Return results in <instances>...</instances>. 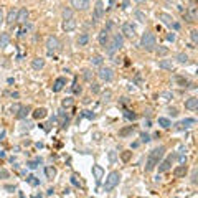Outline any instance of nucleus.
<instances>
[{
  "instance_id": "a878e982",
  "label": "nucleus",
  "mask_w": 198,
  "mask_h": 198,
  "mask_svg": "<svg viewBox=\"0 0 198 198\" xmlns=\"http://www.w3.org/2000/svg\"><path fill=\"white\" fill-rule=\"evenodd\" d=\"M45 116H46V109L45 107H37L33 111V117L35 119H43Z\"/></svg>"
},
{
  "instance_id": "a19ab883",
  "label": "nucleus",
  "mask_w": 198,
  "mask_h": 198,
  "mask_svg": "<svg viewBox=\"0 0 198 198\" xmlns=\"http://www.w3.org/2000/svg\"><path fill=\"white\" fill-rule=\"evenodd\" d=\"M162 97H164V99H167V101H168V99H173V94L167 91V93H162Z\"/></svg>"
},
{
  "instance_id": "4468645a",
  "label": "nucleus",
  "mask_w": 198,
  "mask_h": 198,
  "mask_svg": "<svg viewBox=\"0 0 198 198\" xmlns=\"http://www.w3.org/2000/svg\"><path fill=\"white\" fill-rule=\"evenodd\" d=\"M122 35L127 38H134V35H136V30H134V27L130 23H124L122 25Z\"/></svg>"
},
{
  "instance_id": "c85d7f7f",
  "label": "nucleus",
  "mask_w": 198,
  "mask_h": 198,
  "mask_svg": "<svg viewBox=\"0 0 198 198\" xmlns=\"http://www.w3.org/2000/svg\"><path fill=\"white\" fill-rule=\"evenodd\" d=\"M134 15H136V20H139L140 23H145L147 22V15L144 12H140V10H136V13H134Z\"/></svg>"
},
{
  "instance_id": "f3484780",
  "label": "nucleus",
  "mask_w": 198,
  "mask_h": 198,
  "mask_svg": "<svg viewBox=\"0 0 198 198\" xmlns=\"http://www.w3.org/2000/svg\"><path fill=\"white\" fill-rule=\"evenodd\" d=\"M185 107L190 109V111H195V109H198V97H188L185 101Z\"/></svg>"
},
{
  "instance_id": "ddd939ff",
  "label": "nucleus",
  "mask_w": 198,
  "mask_h": 198,
  "mask_svg": "<svg viewBox=\"0 0 198 198\" xmlns=\"http://www.w3.org/2000/svg\"><path fill=\"white\" fill-rule=\"evenodd\" d=\"M93 173H94V178H96V185H99L101 178L104 177V168L101 165H93Z\"/></svg>"
},
{
  "instance_id": "f257e3e1",
  "label": "nucleus",
  "mask_w": 198,
  "mask_h": 198,
  "mask_svg": "<svg viewBox=\"0 0 198 198\" xmlns=\"http://www.w3.org/2000/svg\"><path fill=\"white\" fill-rule=\"evenodd\" d=\"M164 152H165L164 145H158V147L152 148V150L148 152V157H147V162H145V170L147 172H152L158 164H160V158L164 157Z\"/></svg>"
},
{
  "instance_id": "f8f14e48",
  "label": "nucleus",
  "mask_w": 198,
  "mask_h": 198,
  "mask_svg": "<svg viewBox=\"0 0 198 198\" xmlns=\"http://www.w3.org/2000/svg\"><path fill=\"white\" fill-rule=\"evenodd\" d=\"M71 5L76 10H88L89 8V0H71Z\"/></svg>"
},
{
  "instance_id": "7ed1b4c3",
  "label": "nucleus",
  "mask_w": 198,
  "mask_h": 198,
  "mask_svg": "<svg viewBox=\"0 0 198 198\" xmlns=\"http://www.w3.org/2000/svg\"><path fill=\"white\" fill-rule=\"evenodd\" d=\"M157 46V40H155V35L152 31H145L140 38V48L145 50V51H154Z\"/></svg>"
},
{
  "instance_id": "f03ea898",
  "label": "nucleus",
  "mask_w": 198,
  "mask_h": 198,
  "mask_svg": "<svg viewBox=\"0 0 198 198\" xmlns=\"http://www.w3.org/2000/svg\"><path fill=\"white\" fill-rule=\"evenodd\" d=\"M119 182H121V173H119L117 170H112L107 177H106V182H104V185H102V190H104L106 193L112 192V190L119 185Z\"/></svg>"
},
{
  "instance_id": "20e7f679",
  "label": "nucleus",
  "mask_w": 198,
  "mask_h": 198,
  "mask_svg": "<svg viewBox=\"0 0 198 198\" xmlns=\"http://www.w3.org/2000/svg\"><path fill=\"white\" fill-rule=\"evenodd\" d=\"M122 45H124V37L121 33H116L114 37H112V40L107 41V45H106V46H107V55L112 56L117 50L122 48Z\"/></svg>"
},
{
  "instance_id": "a18cd8bd",
  "label": "nucleus",
  "mask_w": 198,
  "mask_h": 198,
  "mask_svg": "<svg viewBox=\"0 0 198 198\" xmlns=\"http://www.w3.org/2000/svg\"><path fill=\"white\" fill-rule=\"evenodd\" d=\"M38 162H40V158H38L37 162H28V167H30V168H37V164H38Z\"/></svg>"
},
{
  "instance_id": "473e14b6",
  "label": "nucleus",
  "mask_w": 198,
  "mask_h": 198,
  "mask_svg": "<svg viewBox=\"0 0 198 198\" xmlns=\"http://www.w3.org/2000/svg\"><path fill=\"white\" fill-rule=\"evenodd\" d=\"M195 18H196V7H190V10H188V20H190V22H193Z\"/></svg>"
},
{
  "instance_id": "79ce46f5",
  "label": "nucleus",
  "mask_w": 198,
  "mask_h": 198,
  "mask_svg": "<svg viewBox=\"0 0 198 198\" xmlns=\"http://www.w3.org/2000/svg\"><path fill=\"white\" fill-rule=\"evenodd\" d=\"M168 112H170L172 117H175L177 114H178V111H177V107H168Z\"/></svg>"
},
{
  "instance_id": "1a4fd4ad",
  "label": "nucleus",
  "mask_w": 198,
  "mask_h": 198,
  "mask_svg": "<svg viewBox=\"0 0 198 198\" xmlns=\"http://www.w3.org/2000/svg\"><path fill=\"white\" fill-rule=\"evenodd\" d=\"M196 121L193 117H187V119H183V121H180V122H177L175 124V127L178 130H183V129H190L192 126H195Z\"/></svg>"
},
{
  "instance_id": "8fccbe9b",
  "label": "nucleus",
  "mask_w": 198,
  "mask_h": 198,
  "mask_svg": "<svg viewBox=\"0 0 198 198\" xmlns=\"http://www.w3.org/2000/svg\"><path fill=\"white\" fill-rule=\"evenodd\" d=\"M122 158H124V160H129V158H130V154H129V152H126V154H122Z\"/></svg>"
},
{
  "instance_id": "0eeeda50",
  "label": "nucleus",
  "mask_w": 198,
  "mask_h": 198,
  "mask_svg": "<svg viewBox=\"0 0 198 198\" xmlns=\"http://www.w3.org/2000/svg\"><path fill=\"white\" fill-rule=\"evenodd\" d=\"M104 15V5H102V0H97L96 5H94V15H93V20L94 22H99Z\"/></svg>"
},
{
  "instance_id": "f704fd0d",
  "label": "nucleus",
  "mask_w": 198,
  "mask_h": 198,
  "mask_svg": "<svg viewBox=\"0 0 198 198\" xmlns=\"http://www.w3.org/2000/svg\"><path fill=\"white\" fill-rule=\"evenodd\" d=\"M63 18H65V20L73 18V10L71 8H65V10H63Z\"/></svg>"
},
{
  "instance_id": "9d476101",
  "label": "nucleus",
  "mask_w": 198,
  "mask_h": 198,
  "mask_svg": "<svg viewBox=\"0 0 198 198\" xmlns=\"http://www.w3.org/2000/svg\"><path fill=\"white\" fill-rule=\"evenodd\" d=\"M172 162H173V157L170 155V157H167L164 162H160L158 164V173H165V172H168L172 168Z\"/></svg>"
},
{
  "instance_id": "09e8293b",
  "label": "nucleus",
  "mask_w": 198,
  "mask_h": 198,
  "mask_svg": "<svg viewBox=\"0 0 198 198\" xmlns=\"http://www.w3.org/2000/svg\"><path fill=\"white\" fill-rule=\"evenodd\" d=\"M192 183H196V168H195L193 173H192Z\"/></svg>"
},
{
  "instance_id": "dca6fc26",
  "label": "nucleus",
  "mask_w": 198,
  "mask_h": 198,
  "mask_svg": "<svg viewBox=\"0 0 198 198\" xmlns=\"http://www.w3.org/2000/svg\"><path fill=\"white\" fill-rule=\"evenodd\" d=\"M28 17H30V12H28L27 8H20L18 12H17V22H18V23H25L28 20Z\"/></svg>"
},
{
  "instance_id": "423d86ee",
  "label": "nucleus",
  "mask_w": 198,
  "mask_h": 198,
  "mask_svg": "<svg viewBox=\"0 0 198 198\" xmlns=\"http://www.w3.org/2000/svg\"><path fill=\"white\" fill-rule=\"evenodd\" d=\"M46 50L50 53H55V51H58L59 50V40L56 37H48L46 38Z\"/></svg>"
},
{
  "instance_id": "aec40b11",
  "label": "nucleus",
  "mask_w": 198,
  "mask_h": 198,
  "mask_svg": "<svg viewBox=\"0 0 198 198\" xmlns=\"http://www.w3.org/2000/svg\"><path fill=\"white\" fill-rule=\"evenodd\" d=\"M31 68H33V69H43L45 68V59L40 58V56L33 58V59H31Z\"/></svg>"
},
{
  "instance_id": "9b49d317",
  "label": "nucleus",
  "mask_w": 198,
  "mask_h": 198,
  "mask_svg": "<svg viewBox=\"0 0 198 198\" xmlns=\"http://www.w3.org/2000/svg\"><path fill=\"white\" fill-rule=\"evenodd\" d=\"M65 86H66V78H63V76L56 78L55 83H53V93H59Z\"/></svg>"
},
{
  "instance_id": "393cba45",
  "label": "nucleus",
  "mask_w": 198,
  "mask_h": 198,
  "mask_svg": "<svg viewBox=\"0 0 198 198\" xmlns=\"http://www.w3.org/2000/svg\"><path fill=\"white\" fill-rule=\"evenodd\" d=\"M5 22L8 23V25H13V22H17V10H15V8H12V10L8 12V15H7Z\"/></svg>"
},
{
  "instance_id": "4be33fe9",
  "label": "nucleus",
  "mask_w": 198,
  "mask_h": 198,
  "mask_svg": "<svg viewBox=\"0 0 198 198\" xmlns=\"http://www.w3.org/2000/svg\"><path fill=\"white\" fill-rule=\"evenodd\" d=\"M10 33H7V31H3V33H0V48H7L10 43Z\"/></svg>"
},
{
  "instance_id": "58836bf2",
  "label": "nucleus",
  "mask_w": 198,
  "mask_h": 198,
  "mask_svg": "<svg viewBox=\"0 0 198 198\" xmlns=\"http://www.w3.org/2000/svg\"><path fill=\"white\" fill-rule=\"evenodd\" d=\"M10 177V173L5 170V168H2V170H0V178H8Z\"/></svg>"
},
{
  "instance_id": "5fc2aeb1",
  "label": "nucleus",
  "mask_w": 198,
  "mask_h": 198,
  "mask_svg": "<svg viewBox=\"0 0 198 198\" xmlns=\"http://www.w3.org/2000/svg\"><path fill=\"white\" fill-rule=\"evenodd\" d=\"M5 190H10V192H12V190H15V187H10V185H7V187H5Z\"/></svg>"
},
{
  "instance_id": "3c124183",
  "label": "nucleus",
  "mask_w": 198,
  "mask_h": 198,
  "mask_svg": "<svg viewBox=\"0 0 198 198\" xmlns=\"http://www.w3.org/2000/svg\"><path fill=\"white\" fill-rule=\"evenodd\" d=\"M167 40L173 41V40H175V35H173V33H168V35H167Z\"/></svg>"
},
{
  "instance_id": "2eb2a0df",
  "label": "nucleus",
  "mask_w": 198,
  "mask_h": 198,
  "mask_svg": "<svg viewBox=\"0 0 198 198\" xmlns=\"http://www.w3.org/2000/svg\"><path fill=\"white\" fill-rule=\"evenodd\" d=\"M187 172H188L187 165H185V164H180L178 167H175V170H173V175H175L177 178H183V177L187 175Z\"/></svg>"
},
{
  "instance_id": "c9c22d12",
  "label": "nucleus",
  "mask_w": 198,
  "mask_h": 198,
  "mask_svg": "<svg viewBox=\"0 0 198 198\" xmlns=\"http://www.w3.org/2000/svg\"><path fill=\"white\" fill-rule=\"evenodd\" d=\"M61 104H63V107H71L73 106V97H65Z\"/></svg>"
},
{
  "instance_id": "e433bc0d",
  "label": "nucleus",
  "mask_w": 198,
  "mask_h": 198,
  "mask_svg": "<svg viewBox=\"0 0 198 198\" xmlns=\"http://www.w3.org/2000/svg\"><path fill=\"white\" fill-rule=\"evenodd\" d=\"M83 73H84L83 76H84V79L86 81H93V71H91V69H84Z\"/></svg>"
},
{
  "instance_id": "37998d69",
  "label": "nucleus",
  "mask_w": 198,
  "mask_h": 198,
  "mask_svg": "<svg viewBox=\"0 0 198 198\" xmlns=\"http://www.w3.org/2000/svg\"><path fill=\"white\" fill-rule=\"evenodd\" d=\"M20 107H22V106H18V104H13V106H12V112H13V114H18Z\"/></svg>"
},
{
  "instance_id": "2f4dec72",
  "label": "nucleus",
  "mask_w": 198,
  "mask_h": 198,
  "mask_svg": "<svg viewBox=\"0 0 198 198\" xmlns=\"http://www.w3.org/2000/svg\"><path fill=\"white\" fill-rule=\"evenodd\" d=\"M175 59L178 63H187L188 61V55H187V53H178V55L175 56Z\"/></svg>"
},
{
  "instance_id": "b1692460",
  "label": "nucleus",
  "mask_w": 198,
  "mask_h": 198,
  "mask_svg": "<svg viewBox=\"0 0 198 198\" xmlns=\"http://www.w3.org/2000/svg\"><path fill=\"white\" fill-rule=\"evenodd\" d=\"M134 130H136L134 126H127V127L119 130V137H127V136H130V134H134Z\"/></svg>"
},
{
  "instance_id": "de8ad7c7",
  "label": "nucleus",
  "mask_w": 198,
  "mask_h": 198,
  "mask_svg": "<svg viewBox=\"0 0 198 198\" xmlns=\"http://www.w3.org/2000/svg\"><path fill=\"white\" fill-rule=\"evenodd\" d=\"M91 91H93V93H99V84H93V86H91Z\"/></svg>"
},
{
  "instance_id": "49530a36",
  "label": "nucleus",
  "mask_w": 198,
  "mask_h": 198,
  "mask_svg": "<svg viewBox=\"0 0 198 198\" xmlns=\"http://www.w3.org/2000/svg\"><path fill=\"white\" fill-rule=\"evenodd\" d=\"M178 83L182 84V86H185V88H187V84H188V81H187V79H183V78H178Z\"/></svg>"
},
{
  "instance_id": "864d4df0",
  "label": "nucleus",
  "mask_w": 198,
  "mask_h": 198,
  "mask_svg": "<svg viewBox=\"0 0 198 198\" xmlns=\"http://www.w3.org/2000/svg\"><path fill=\"white\" fill-rule=\"evenodd\" d=\"M2 22H3V10L0 8V23H2Z\"/></svg>"
},
{
  "instance_id": "6e6d98bb",
  "label": "nucleus",
  "mask_w": 198,
  "mask_h": 198,
  "mask_svg": "<svg viewBox=\"0 0 198 198\" xmlns=\"http://www.w3.org/2000/svg\"><path fill=\"white\" fill-rule=\"evenodd\" d=\"M137 3H142V2H145V0H136Z\"/></svg>"
},
{
  "instance_id": "c03bdc74",
  "label": "nucleus",
  "mask_w": 198,
  "mask_h": 198,
  "mask_svg": "<svg viewBox=\"0 0 198 198\" xmlns=\"http://www.w3.org/2000/svg\"><path fill=\"white\" fill-rule=\"evenodd\" d=\"M140 140H142V142H148V140H150V136H148V134H142V136H140Z\"/></svg>"
},
{
  "instance_id": "ea45409f",
  "label": "nucleus",
  "mask_w": 198,
  "mask_h": 198,
  "mask_svg": "<svg viewBox=\"0 0 198 198\" xmlns=\"http://www.w3.org/2000/svg\"><path fill=\"white\" fill-rule=\"evenodd\" d=\"M112 96V93L111 91H106V93H102V99H104V101H109V97Z\"/></svg>"
},
{
  "instance_id": "a211bd4d",
  "label": "nucleus",
  "mask_w": 198,
  "mask_h": 198,
  "mask_svg": "<svg viewBox=\"0 0 198 198\" xmlns=\"http://www.w3.org/2000/svg\"><path fill=\"white\" fill-rule=\"evenodd\" d=\"M74 28H76V20H74V17L63 22V30H65V31H73Z\"/></svg>"
},
{
  "instance_id": "72a5a7b5",
  "label": "nucleus",
  "mask_w": 198,
  "mask_h": 198,
  "mask_svg": "<svg viewBox=\"0 0 198 198\" xmlns=\"http://www.w3.org/2000/svg\"><path fill=\"white\" fill-rule=\"evenodd\" d=\"M28 112H30V109H28V107H20V111H18V114H17V116H18L20 119H23V117H27V116H28Z\"/></svg>"
},
{
  "instance_id": "5701e85b",
  "label": "nucleus",
  "mask_w": 198,
  "mask_h": 198,
  "mask_svg": "<svg viewBox=\"0 0 198 198\" xmlns=\"http://www.w3.org/2000/svg\"><path fill=\"white\" fill-rule=\"evenodd\" d=\"M158 68L167 69V71H172L173 69V63L170 61V59H160V61H158Z\"/></svg>"
},
{
  "instance_id": "c756f323",
  "label": "nucleus",
  "mask_w": 198,
  "mask_h": 198,
  "mask_svg": "<svg viewBox=\"0 0 198 198\" xmlns=\"http://www.w3.org/2000/svg\"><path fill=\"white\" fill-rule=\"evenodd\" d=\"M45 173H46V178L48 180H53L56 177V170L53 167H46V168H45Z\"/></svg>"
},
{
  "instance_id": "6e6552de",
  "label": "nucleus",
  "mask_w": 198,
  "mask_h": 198,
  "mask_svg": "<svg viewBox=\"0 0 198 198\" xmlns=\"http://www.w3.org/2000/svg\"><path fill=\"white\" fill-rule=\"evenodd\" d=\"M158 18L162 20V23L168 25V27H173V28H175V30H178V28H180V25L173 22L172 15H168V13H158Z\"/></svg>"
},
{
  "instance_id": "412c9836",
  "label": "nucleus",
  "mask_w": 198,
  "mask_h": 198,
  "mask_svg": "<svg viewBox=\"0 0 198 198\" xmlns=\"http://www.w3.org/2000/svg\"><path fill=\"white\" fill-rule=\"evenodd\" d=\"M107 41H109V31H107V28H102L101 33H99V43H101L102 46H106Z\"/></svg>"
},
{
  "instance_id": "6ab92c4d",
  "label": "nucleus",
  "mask_w": 198,
  "mask_h": 198,
  "mask_svg": "<svg viewBox=\"0 0 198 198\" xmlns=\"http://www.w3.org/2000/svg\"><path fill=\"white\" fill-rule=\"evenodd\" d=\"M76 43H78V46H86V45L89 43V35L88 33H79L78 38H76Z\"/></svg>"
},
{
  "instance_id": "4c0bfd02",
  "label": "nucleus",
  "mask_w": 198,
  "mask_h": 198,
  "mask_svg": "<svg viewBox=\"0 0 198 198\" xmlns=\"http://www.w3.org/2000/svg\"><path fill=\"white\" fill-rule=\"evenodd\" d=\"M190 38H192L193 43H198V30H192V31H190Z\"/></svg>"
},
{
  "instance_id": "603ef678",
  "label": "nucleus",
  "mask_w": 198,
  "mask_h": 198,
  "mask_svg": "<svg viewBox=\"0 0 198 198\" xmlns=\"http://www.w3.org/2000/svg\"><path fill=\"white\" fill-rule=\"evenodd\" d=\"M109 158H111V162L116 160V154H114V152H111V154H109Z\"/></svg>"
},
{
  "instance_id": "bb28decb",
  "label": "nucleus",
  "mask_w": 198,
  "mask_h": 198,
  "mask_svg": "<svg viewBox=\"0 0 198 198\" xmlns=\"http://www.w3.org/2000/svg\"><path fill=\"white\" fill-rule=\"evenodd\" d=\"M102 63H104V58H102L101 55H94L93 58H91V65L93 66H102Z\"/></svg>"
},
{
  "instance_id": "39448f33",
  "label": "nucleus",
  "mask_w": 198,
  "mask_h": 198,
  "mask_svg": "<svg viewBox=\"0 0 198 198\" xmlns=\"http://www.w3.org/2000/svg\"><path fill=\"white\" fill-rule=\"evenodd\" d=\"M97 78L101 81H104V83H111L112 79H114V73H112L111 68H107V66H101L97 71Z\"/></svg>"
},
{
  "instance_id": "7c9ffc66",
  "label": "nucleus",
  "mask_w": 198,
  "mask_h": 198,
  "mask_svg": "<svg viewBox=\"0 0 198 198\" xmlns=\"http://www.w3.org/2000/svg\"><path fill=\"white\" fill-rule=\"evenodd\" d=\"M155 53H157V56H167L168 48L167 46H158V48H155Z\"/></svg>"
},
{
  "instance_id": "cd10ccee",
  "label": "nucleus",
  "mask_w": 198,
  "mask_h": 198,
  "mask_svg": "<svg viewBox=\"0 0 198 198\" xmlns=\"http://www.w3.org/2000/svg\"><path fill=\"white\" fill-rule=\"evenodd\" d=\"M158 126H162L164 129H168V127H172V121L168 117H158Z\"/></svg>"
}]
</instances>
